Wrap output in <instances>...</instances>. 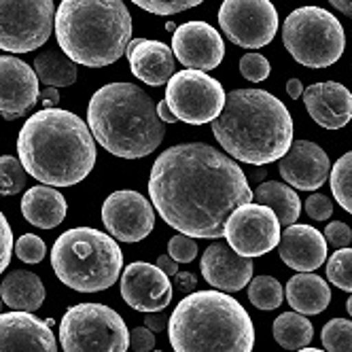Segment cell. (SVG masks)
I'll return each mask as SVG.
<instances>
[{"mask_svg": "<svg viewBox=\"0 0 352 352\" xmlns=\"http://www.w3.org/2000/svg\"><path fill=\"white\" fill-rule=\"evenodd\" d=\"M148 195L160 217L191 238L219 240L232 212L253 202L242 168L210 144H176L155 160Z\"/></svg>", "mask_w": 352, "mask_h": 352, "instance_id": "obj_1", "label": "cell"}, {"mask_svg": "<svg viewBox=\"0 0 352 352\" xmlns=\"http://www.w3.org/2000/svg\"><path fill=\"white\" fill-rule=\"evenodd\" d=\"M17 153L32 179L49 187H72L87 179L96 166V138L74 113L43 109L19 130Z\"/></svg>", "mask_w": 352, "mask_h": 352, "instance_id": "obj_2", "label": "cell"}, {"mask_svg": "<svg viewBox=\"0 0 352 352\" xmlns=\"http://www.w3.org/2000/svg\"><path fill=\"white\" fill-rule=\"evenodd\" d=\"M217 142L238 162L265 166L293 144V119L278 98L263 89H234L212 121Z\"/></svg>", "mask_w": 352, "mask_h": 352, "instance_id": "obj_3", "label": "cell"}, {"mask_svg": "<svg viewBox=\"0 0 352 352\" xmlns=\"http://www.w3.org/2000/svg\"><path fill=\"white\" fill-rule=\"evenodd\" d=\"M87 125L100 146L123 160L151 155L166 136L155 102L134 83L100 87L89 100Z\"/></svg>", "mask_w": 352, "mask_h": 352, "instance_id": "obj_4", "label": "cell"}, {"mask_svg": "<svg viewBox=\"0 0 352 352\" xmlns=\"http://www.w3.org/2000/svg\"><path fill=\"white\" fill-rule=\"evenodd\" d=\"M174 352H253L255 327L238 299L223 291H193L170 314Z\"/></svg>", "mask_w": 352, "mask_h": 352, "instance_id": "obj_5", "label": "cell"}, {"mask_svg": "<svg viewBox=\"0 0 352 352\" xmlns=\"http://www.w3.org/2000/svg\"><path fill=\"white\" fill-rule=\"evenodd\" d=\"M62 52L89 68L115 64L132 41V15L123 0H62L56 13Z\"/></svg>", "mask_w": 352, "mask_h": 352, "instance_id": "obj_6", "label": "cell"}, {"mask_svg": "<svg viewBox=\"0 0 352 352\" xmlns=\"http://www.w3.org/2000/svg\"><path fill=\"white\" fill-rule=\"evenodd\" d=\"M52 267L66 287L79 293H98L119 280L123 253L109 234L94 228H74L56 240Z\"/></svg>", "mask_w": 352, "mask_h": 352, "instance_id": "obj_7", "label": "cell"}, {"mask_svg": "<svg viewBox=\"0 0 352 352\" xmlns=\"http://www.w3.org/2000/svg\"><path fill=\"white\" fill-rule=\"evenodd\" d=\"M283 43L297 64L327 68L342 58L346 36L333 13L320 7H299L283 23Z\"/></svg>", "mask_w": 352, "mask_h": 352, "instance_id": "obj_8", "label": "cell"}, {"mask_svg": "<svg viewBox=\"0 0 352 352\" xmlns=\"http://www.w3.org/2000/svg\"><path fill=\"white\" fill-rule=\"evenodd\" d=\"M60 344L64 352H128L130 331L113 308L77 304L60 322Z\"/></svg>", "mask_w": 352, "mask_h": 352, "instance_id": "obj_9", "label": "cell"}, {"mask_svg": "<svg viewBox=\"0 0 352 352\" xmlns=\"http://www.w3.org/2000/svg\"><path fill=\"white\" fill-rule=\"evenodd\" d=\"M54 0H0V49L36 52L54 32Z\"/></svg>", "mask_w": 352, "mask_h": 352, "instance_id": "obj_10", "label": "cell"}, {"mask_svg": "<svg viewBox=\"0 0 352 352\" xmlns=\"http://www.w3.org/2000/svg\"><path fill=\"white\" fill-rule=\"evenodd\" d=\"M223 85L202 70H181L170 77L166 102L179 121L202 125L214 121L225 107Z\"/></svg>", "mask_w": 352, "mask_h": 352, "instance_id": "obj_11", "label": "cell"}, {"mask_svg": "<svg viewBox=\"0 0 352 352\" xmlns=\"http://www.w3.org/2000/svg\"><path fill=\"white\" fill-rule=\"evenodd\" d=\"M219 26L234 45L259 49L278 32V11L270 0H223Z\"/></svg>", "mask_w": 352, "mask_h": 352, "instance_id": "obj_12", "label": "cell"}, {"mask_svg": "<svg viewBox=\"0 0 352 352\" xmlns=\"http://www.w3.org/2000/svg\"><path fill=\"white\" fill-rule=\"evenodd\" d=\"M228 244L242 257H261L280 242V221L263 204L238 206L225 225Z\"/></svg>", "mask_w": 352, "mask_h": 352, "instance_id": "obj_13", "label": "cell"}, {"mask_svg": "<svg viewBox=\"0 0 352 352\" xmlns=\"http://www.w3.org/2000/svg\"><path fill=\"white\" fill-rule=\"evenodd\" d=\"M102 223L121 242H140L155 228V206L132 189L111 193L102 204Z\"/></svg>", "mask_w": 352, "mask_h": 352, "instance_id": "obj_14", "label": "cell"}, {"mask_svg": "<svg viewBox=\"0 0 352 352\" xmlns=\"http://www.w3.org/2000/svg\"><path fill=\"white\" fill-rule=\"evenodd\" d=\"M121 297L132 310L162 312L172 301V283L153 263L136 261L121 274Z\"/></svg>", "mask_w": 352, "mask_h": 352, "instance_id": "obj_15", "label": "cell"}, {"mask_svg": "<svg viewBox=\"0 0 352 352\" xmlns=\"http://www.w3.org/2000/svg\"><path fill=\"white\" fill-rule=\"evenodd\" d=\"M174 58L191 70H212L223 62L225 43L206 21H187L174 30Z\"/></svg>", "mask_w": 352, "mask_h": 352, "instance_id": "obj_16", "label": "cell"}, {"mask_svg": "<svg viewBox=\"0 0 352 352\" xmlns=\"http://www.w3.org/2000/svg\"><path fill=\"white\" fill-rule=\"evenodd\" d=\"M38 102L34 68L13 56H0V117L15 121Z\"/></svg>", "mask_w": 352, "mask_h": 352, "instance_id": "obj_17", "label": "cell"}, {"mask_svg": "<svg viewBox=\"0 0 352 352\" xmlns=\"http://www.w3.org/2000/svg\"><path fill=\"white\" fill-rule=\"evenodd\" d=\"M0 352H58L52 322L32 312L0 314Z\"/></svg>", "mask_w": 352, "mask_h": 352, "instance_id": "obj_18", "label": "cell"}, {"mask_svg": "<svg viewBox=\"0 0 352 352\" xmlns=\"http://www.w3.org/2000/svg\"><path fill=\"white\" fill-rule=\"evenodd\" d=\"M278 172L283 179L299 191H316L329 176V157L310 140H295L280 157Z\"/></svg>", "mask_w": 352, "mask_h": 352, "instance_id": "obj_19", "label": "cell"}, {"mask_svg": "<svg viewBox=\"0 0 352 352\" xmlns=\"http://www.w3.org/2000/svg\"><path fill=\"white\" fill-rule=\"evenodd\" d=\"M199 267L204 280L223 293L242 291L253 278V261L238 255L230 244L221 242H214L204 250Z\"/></svg>", "mask_w": 352, "mask_h": 352, "instance_id": "obj_20", "label": "cell"}, {"mask_svg": "<svg viewBox=\"0 0 352 352\" xmlns=\"http://www.w3.org/2000/svg\"><path fill=\"white\" fill-rule=\"evenodd\" d=\"M304 104L324 130H340L352 119V94L338 81L314 83L304 89Z\"/></svg>", "mask_w": 352, "mask_h": 352, "instance_id": "obj_21", "label": "cell"}, {"mask_svg": "<svg viewBox=\"0 0 352 352\" xmlns=\"http://www.w3.org/2000/svg\"><path fill=\"white\" fill-rule=\"evenodd\" d=\"M280 259L297 272H314L327 261V240L310 225H289L278 242Z\"/></svg>", "mask_w": 352, "mask_h": 352, "instance_id": "obj_22", "label": "cell"}, {"mask_svg": "<svg viewBox=\"0 0 352 352\" xmlns=\"http://www.w3.org/2000/svg\"><path fill=\"white\" fill-rule=\"evenodd\" d=\"M125 54H128L134 77L151 87H160L168 83L174 74V52L162 41H130Z\"/></svg>", "mask_w": 352, "mask_h": 352, "instance_id": "obj_23", "label": "cell"}, {"mask_svg": "<svg viewBox=\"0 0 352 352\" xmlns=\"http://www.w3.org/2000/svg\"><path fill=\"white\" fill-rule=\"evenodd\" d=\"M66 210H68V204L64 195L54 187L36 185V187H30L21 197L23 219L41 230L58 228L66 219Z\"/></svg>", "mask_w": 352, "mask_h": 352, "instance_id": "obj_24", "label": "cell"}, {"mask_svg": "<svg viewBox=\"0 0 352 352\" xmlns=\"http://www.w3.org/2000/svg\"><path fill=\"white\" fill-rule=\"evenodd\" d=\"M291 308L304 316H316L327 310L331 301V289L324 278L310 272L295 274L285 289Z\"/></svg>", "mask_w": 352, "mask_h": 352, "instance_id": "obj_25", "label": "cell"}, {"mask_svg": "<svg viewBox=\"0 0 352 352\" xmlns=\"http://www.w3.org/2000/svg\"><path fill=\"white\" fill-rule=\"evenodd\" d=\"M0 297L13 310L34 312L45 301V285L36 274L15 270L7 274V278L0 285Z\"/></svg>", "mask_w": 352, "mask_h": 352, "instance_id": "obj_26", "label": "cell"}, {"mask_svg": "<svg viewBox=\"0 0 352 352\" xmlns=\"http://www.w3.org/2000/svg\"><path fill=\"white\" fill-rule=\"evenodd\" d=\"M253 199H257V204L272 208L274 214L278 217L280 225H287V228L293 225L301 214V202L295 189L278 181L259 183V187L253 191Z\"/></svg>", "mask_w": 352, "mask_h": 352, "instance_id": "obj_27", "label": "cell"}, {"mask_svg": "<svg viewBox=\"0 0 352 352\" xmlns=\"http://www.w3.org/2000/svg\"><path fill=\"white\" fill-rule=\"evenodd\" d=\"M34 72L41 83L47 87H70L77 81V64H74L64 52L49 49L34 58Z\"/></svg>", "mask_w": 352, "mask_h": 352, "instance_id": "obj_28", "label": "cell"}, {"mask_svg": "<svg viewBox=\"0 0 352 352\" xmlns=\"http://www.w3.org/2000/svg\"><path fill=\"white\" fill-rule=\"evenodd\" d=\"M314 338L312 322L299 312H285L274 320V340L285 350H301Z\"/></svg>", "mask_w": 352, "mask_h": 352, "instance_id": "obj_29", "label": "cell"}, {"mask_svg": "<svg viewBox=\"0 0 352 352\" xmlns=\"http://www.w3.org/2000/svg\"><path fill=\"white\" fill-rule=\"evenodd\" d=\"M329 185L338 204L352 214V151H348L336 162L329 174Z\"/></svg>", "mask_w": 352, "mask_h": 352, "instance_id": "obj_30", "label": "cell"}, {"mask_svg": "<svg viewBox=\"0 0 352 352\" xmlns=\"http://www.w3.org/2000/svg\"><path fill=\"white\" fill-rule=\"evenodd\" d=\"M248 299L259 310H276L285 301V291L283 285L272 276H259V278H253L248 287Z\"/></svg>", "mask_w": 352, "mask_h": 352, "instance_id": "obj_31", "label": "cell"}, {"mask_svg": "<svg viewBox=\"0 0 352 352\" xmlns=\"http://www.w3.org/2000/svg\"><path fill=\"white\" fill-rule=\"evenodd\" d=\"M320 340L327 352H352V320H329L322 327Z\"/></svg>", "mask_w": 352, "mask_h": 352, "instance_id": "obj_32", "label": "cell"}, {"mask_svg": "<svg viewBox=\"0 0 352 352\" xmlns=\"http://www.w3.org/2000/svg\"><path fill=\"white\" fill-rule=\"evenodd\" d=\"M327 278L342 291L352 293V248H338L327 263Z\"/></svg>", "mask_w": 352, "mask_h": 352, "instance_id": "obj_33", "label": "cell"}, {"mask_svg": "<svg viewBox=\"0 0 352 352\" xmlns=\"http://www.w3.org/2000/svg\"><path fill=\"white\" fill-rule=\"evenodd\" d=\"M26 187V170L21 162L3 155L0 157V195H15Z\"/></svg>", "mask_w": 352, "mask_h": 352, "instance_id": "obj_34", "label": "cell"}, {"mask_svg": "<svg viewBox=\"0 0 352 352\" xmlns=\"http://www.w3.org/2000/svg\"><path fill=\"white\" fill-rule=\"evenodd\" d=\"M130 3L153 15H174L202 5L204 0H130Z\"/></svg>", "mask_w": 352, "mask_h": 352, "instance_id": "obj_35", "label": "cell"}, {"mask_svg": "<svg viewBox=\"0 0 352 352\" xmlns=\"http://www.w3.org/2000/svg\"><path fill=\"white\" fill-rule=\"evenodd\" d=\"M45 253H47L45 242L34 234H26L15 242V255L19 257V261L41 263L45 259Z\"/></svg>", "mask_w": 352, "mask_h": 352, "instance_id": "obj_36", "label": "cell"}, {"mask_svg": "<svg viewBox=\"0 0 352 352\" xmlns=\"http://www.w3.org/2000/svg\"><path fill=\"white\" fill-rule=\"evenodd\" d=\"M270 62L267 58H263L261 54H246L242 60H240V72L242 77L253 81V83H261L270 77Z\"/></svg>", "mask_w": 352, "mask_h": 352, "instance_id": "obj_37", "label": "cell"}, {"mask_svg": "<svg viewBox=\"0 0 352 352\" xmlns=\"http://www.w3.org/2000/svg\"><path fill=\"white\" fill-rule=\"evenodd\" d=\"M168 255H170L176 263H191V261L195 259V255H197L195 238L185 236V234L174 236V238L168 242Z\"/></svg>", "mask_w": 352, "mask_h": 352, "instance_id": "obj_38", "label": "cell"}, {"mask_svg": "<svg viewBox=\"0 0 352 352\" xmlns=\"http://www.w3.org/2000/svg\"><path fill=\"white\" fill-rule=\"evenodd\" d=\"M13 230L7 221V217L0 212V274L7 270V265L11 263V255H13Z\"/></svg>", "mask_w": 352, "mask_h": 352, "instance_id": "obj_39", "label": "cell"}, {"mask_svg": "<svg viewBox=\"0 0 352 352\" xmlns=\"http://www.w3.org/2000/svg\"><path fill=\"white\" fill-rule=\"evenodd\" d=\"M306 212L314 221H327L333 214V202L322 193H312L306 199Z\"/></svg>", "mask_w": 352, "mask_h": 352, "instance_id": "obj_40", "label": "cell"}, {"mask_svg": "<svg viewBox=\"0 0 352 352\" xmlns=\"http://www.w3.org/2000/svg\"><path fill=\"white\" fill-rule=\"evenodd\" d=\"M324 240L329 242V246L333 248H346L352 242V230L350 225L342 223V221H333L324 228Z\"/></svg>", "mask_w": 352, "mask_h": 352, "instance_id": "obj_41", "label": "cell"}, {"mask_svg": "<svg viewBox=\"0 0 352 352\" xmlns=\"http://www.w3.org/2000/svg\"><path fill=\"white\" fill-rule=\"evenodd\" d=\"M130 346L134 352H151L155 348V336L146 327H136L130 331Z\"/></svg>", "mask_w": 352, "mask_h": 352, "instance_id": "obj_42", "label": "cell"}, {"mask_svg": "<svg viewBox=\"0 0 352 352\" xmlns=\"http://www.w3.org/2000/svg\"><path fill=\"white\" fill-rule=\"evenodd\" d=\"M168 322H170V316L164 310L162 312H148L144 316V327L153 331V333H160V331L168 329Z\"/></svg>", "mask_w": 352, "mask_h": 352, "instance_id": "obj_43", "label": "cell"}, {"mask_svg": "<svg viewBox=\"0 0 352 352\" xmlns=\"http://www.w3.org/2000/svg\"><path fill=\"white\" fill-rule=\"evenodd\" d=\"M174 283H176V289H179L181 293H193L195 287H197V278L195 274L191 272H176L174 274Z\"/></svg>", "mask_w": 352, "mask_h": 352, "instance_id": "obj_44", "label": "cell"}, {"mask_svg": "<svg viewBox=\"0 0 352 352\" xmlns=\"http://www.w3.org/2000/svg\"><path fill=\"white\" fill-rule=\"evenodd\" d=\"M166 276H174L176 272H179V263H176L170 255H160V259H157V263H155Z\"/></svg>", "mask_w": 352, "mask_h": 352, "instance_id": "obj_45", "label": "cell"}, {"mask_svg": "<svg viewBox=\"0 0 352 352\" xmlns=\"http://www.w3.org/2000/svg\"><path fill=\"white\" fill-rule=\"evenodd\" d=\"M41 102H43L45 109H56L58 102H60V94H58V89H56V87H49L47 91H43Z\"/></svg>", "mask_w": 352, "mask_h": 352, "instance_id": "obj_46", "label": "cell"}, {"mask_svg": "<svg viewBox=\"0 0 352 352\" xmlns=\"http://www.w3.org/2000/svg\"><path fill=\"white\" fill-rule=\"evenodd\" d=\"M157 115H160V119H162L164 123H174V121H176V115L172 113V109L168 107L166 100H162V102H160V107H157Z\"/></svg>", "mask_w": 352, "mask_h": 352, "instance_id": "obj_47", "label": "cell"}, {"mask_svg": "<svg viewBox=\"0 0 352 352\" xmlns=\"http://www.w3.org/2000/svg\"><path fill=\"white\" fill-rule=\"evenodd\" d=\"M287 94H289L293 100H297L299 96H304V85H301L299 79H289V83H287Z\"/></svg>", "mask_w": 352, "mask_h": 352, "instance_id": "obj_48", "label": "cell"}, {"mask_svg": "<svg viewBox=\"0 0 352 352\" xmlns=\"http://www.w3.org/2000/svg\"><path fill=\"white\" fill-rule=\"evenodd\" d=\"M329 3H331V7H336L340 13L352 17V0H329Z\"/></svg>", "mask_w": 352, "mask_h": 352, "instance_id": "obj_49", "label": "cell"}, {"mask_svg": "<svg viewBox=\"0 0 352 352\" xmlns=\"http://www.w3.org/2000/svg\"><path fill=\"white\" fill-rule=\"evenodd\" d=\"M250 176H253V179H255V181H259V183H261V181L265 179V176H267V172H265V170L261 168V170H255V172H253V174H250Z\"/></svg>", "mask_w": 352, "mask_h": 352, "instance_id": "obj_50", "label": "cell"}, {"mask_svg": "<svg viewBox=\"0 0 352 352\" xmlns=\"http://www.w3.org/2000/svg\"><path fill=\"white\" fill-rule=\"evenodd\" d=\"M346 310H348V314L352 316V295L348 297V301H346Z\"/></svg>", "mask_w": 352, "mask_h": 352, "instance_id": "obj_51", "label": "cell"}, {"mask_svg": "<svg viewBox=\"0 0 352 352\" xmlns=\"http://www.w3.org/2000/svg\"><path fill=\"white\" fill-rule=\"evenodd\" d=\"M297 352H327V350H318V348H301Z\"/></svg>", "mask_w": 352, "mask_h": 352, "instance_id": "obj_52", "label": "cell"}, {"mask_svg": "<svg viewBox=\"0 0 352 352\" xmlns=\"http://www.w3.org/2000/svg\"><path fill=\"white\" fill-rule=\"evenodd\" d=\"M3 304H5V301H3V297H0V310H3Z\"/></svg>", "mask_w": 352, "mask_h": 352, "instance_id": "obj_53", "label": "cell"}, {"mask_svg": "<svg viewBox=\"0 0 352 352\" xmlns=\"http://www.w3.org/2000/svg\"><path fill=\"white\" fill-rule=\"evenodd\" d=\"M151 352H157V350H151ZM160 352H162V350H160Z\"/></svg>", "mask_w": 352, "mask_h": 352, "instance_id": "obj_54", "label": "cell"}]
</instances>
